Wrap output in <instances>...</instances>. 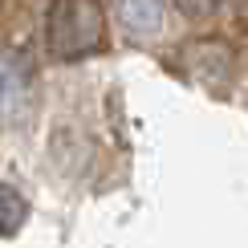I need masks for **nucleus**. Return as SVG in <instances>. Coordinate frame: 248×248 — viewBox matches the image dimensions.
I'll return each mask as SVG.
<instances>
[{
    "instance_id": "1",
    "label": "nucleus",
    "mask_w": 248,
    "mask_h": 248,
    "mask_svg": "<svg viewBox=\"0 0 248 248\" xmlns=\"http://www.w3.org/2000/svg\"><path fill=\"white\" fill-rule=\"evenodd\" d=\"M102 8L94 0H57L49 13V53L78 61L102 45Z\"/></svg>"
},
{
    "instance_id": "2",
    "label": "nucleus",
    "mask_w": 248,
    "mask_h": 248,
    "mask_svg": "<svg viewBox=\"0 0 248 248\" xmlns=\"http://www.w3.org/2000/svg\"><path fill=\"white\" fill-rule=\"evenodd\" d=\"M29 102V69L20 53L0 49V122H16Z\"/></svg>"
},
{
    "instance_id": "3",
    "label": "nucleus",
    "mask_w": 248,
    "mask_h": 248,
    "mask_svg": "<svg viewBox=\"0 0 248 248\" xmlns=\"http://www.w3.org/2000/svg\"><path fill=\"white\" fill-rule=\"evenodd\" d=\"M122 29L139 41H151L163 33V0H118Z\"/></svg>"
},
{
    "instance_id": "4",
    "label": "nucleus",
    "mask_w": 248,
    "mask_h": 248,
    "mask_svg": "<svg viewBox=\"0 0 248 248\" xmlns=\"http://www.w3.org/2000/svg\"><path fill=\"white\" fill-rule=\"evenodd\" d=\"M25 200L13 191V187H0V232H13L20 228V220H25Z\"/></svg>"
},
{
    "instance_id": "5",
    "label": "nucleus",
    "mask_w": 248,
    "mask_h": 248,
    "mask_svg": "<svg viewBox=\"0 0 248 248\" xmlns=\"http://www.w3.org/2000/svg\"><path fill=\"white\" fill-rule=\"evenodd\" d=\"M224 0H175V8L179 13H191V16H203V13H216Z\"/></svg>"
}]
</instances>
